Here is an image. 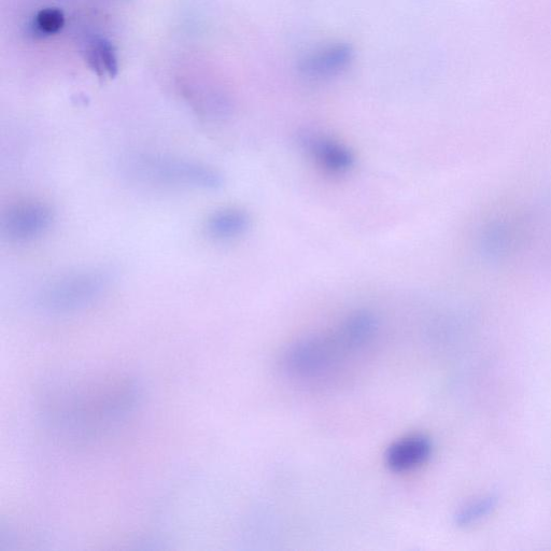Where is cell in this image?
Returning a JSON list of instances; mask_svg holds the SVG:
<instances>
[{"mask_svg": "<svg viewBox=\"0 0 551 551\" xmlns=\"http://www.w3.org/2000/svg\"><path fill=\"white\" fill-rule=\"evenodd\" d=\"M42 397V415L53 431L89 441L129 421L141 389L135 379L121 375L69 376L54 379Z\"/></svg>", "mask_w": 551, "mask_h": 551, "instance_id": "cell-1", "label": "cell"}, {"mask_svg": "<svg viewBox=\"0 0 551 551\" xmlns=\"http://www.w3.org/2000/svg\"><path fill=\"white\" fill-rule=\"evenodd\" d=\"M376 330L371 315L357 314L329 334L308 337L287 351L285 371L296 377H314L329 371L353 351L370 342Z\"/></svg>", "mask_w": 551, "mask_h": 551, "instance_id": "cell-2", "label": "cell"}, {"mask_svg": "<svg viewBox=\"0 0 551 551\" xmlns=\"http://www.w3.org/2000/svg\"><path fill=\"white\" fill-rule=\"evenodd\" d=\"M107 267L80 268L47 281L35 295L34 305L50 316L73 315L101 300L112 285Z\"/></svg>", "mask_w": 551, "mask_h": 551, "instance_id": "cell-3", "label": "cell"}, {"mask_svg": "<svg viewBox=\"0 0 551 551\" xmlns=\"http://www.w3.org/2000/svg\"><path fill=\"white\" fill-rule=\"evenodd\" d=\"M126 168L134 178L155 186L217 190L223 185L222 176L215 168L169 155H133Z\"/></svg>", "mask_w": 551, "mask_h": 551, "instance_id": "cell-4", "label": "cell"}, {"mask_svg": "<svg viewBox=\"0 0 551 551\" xmlns=\"http://www.w3.org/2000/svg\"><path fill=\"white\" fill-rule=\"evenodd\" d=\"M53 211L41 202L11 206L3 216L2 234L11 243H28L45 235L53 222Z\"/></svg>", "mask_w": 551, "mask_h": 551, "instance_id": "cell-5", "label": "cell"}, {"mask_svg": "<svg viewBox=\"0 0 551 551\" xmlns=\"http://www.w3.org/2000/svg\"><path fill=\"white\" fill-rule=\"evenodd\" d=\"M355 51L343 41H334L307 52L298 64L299 74L308 81L323 82L347 72Z\"/></svg>", "mask_w": 551, "mask_h": 551, "instance_id": "cell-6", "label": "cell"}, {"mask_svg": "<svg viewBox=\"0 0 551 551\" xmlns=\"http://www.w3.org/2000/svg\"><path fill=\"white\" fill-rule=\"evenodd\" d=\"M301 144L314 160L332 174H345L353 166V155L343 145L318 134H303Z\"/></svg>", "mask_w": 551, "mask_h": 551, "instance_id": "cell-7", "label": "cell"}, {"mask_svg": "<svg viewBox=\"0 0 551 551\" xmlns=\"http://www.w3.org/2000/svg\"><path fill=\"white\" fill-rule=\"evenodd\" d=\"M431 452L432 444L426 436H407L389 447L386 462L393 472H408L425 463Z\"/></svg>", "mask_w": 551, "mask_h": 551, "instance_id": "cell-8", "label": "cell"}, {"mask_svg": "<svg viewBox=\"0 0 551 551\" xmlns=\"http://www.w3.org/2000/svg\"><path fill=\"white\" fill-rule=\"evenodd\" d=\"M249 226L248 214L237 208L218 210L206 222L207 234L220 242H228V240L243 236Z\"/></svg>", "mask_w": 551, "mask_h": 551, "instance_id": "cell-9", "label": "cell"}, {"mask_svg": "<svg viewBox=\"0 0 551 551\" xmlns=\"http://www.w3.org/2000/svg\"><path fill=\"white\" fill-rule=\"evenodd\" d=\"M87 61L97 76L115 78L119 72L115 48L104 38L91 40L87 48Z\"/></svg>", "mask_w": 551, "mask_h": 551, "instance_id": "cell-10", "label": "cell"}, {"mask_svg": "<svg viewBox=\"0 0 551 551\" xmlns=\"http://www.w3.org/2000/svg\"><path fill=\"white\" fill-rule=\"evenodd\" d=\"M64 24V13L56 8H47L39 11L35 20L37 30L45 35L59 33Z\"/></svg>", "mask_w": 551, "mask_h": 551, "instance_id": "cell-11", "label": "cell"}, {"mask_svg": "<svg viewBox=\"0 0 551 551\" xmlns=\"http://www.w3.org/2000/svg\"><path fill=\"white\" fill-rule=\"evenodd\" d=\"M493 501H494L493 499L488 498L482 501H478L464 508V510L458 517L459 524L463 526L469 525V524H473V522H476L479 519H482L494 507Z\"/></svg>", "mask_w": 551, "mask_h": 551, "instance_id": "cell-12", "label": "cell"}]
</instances>
